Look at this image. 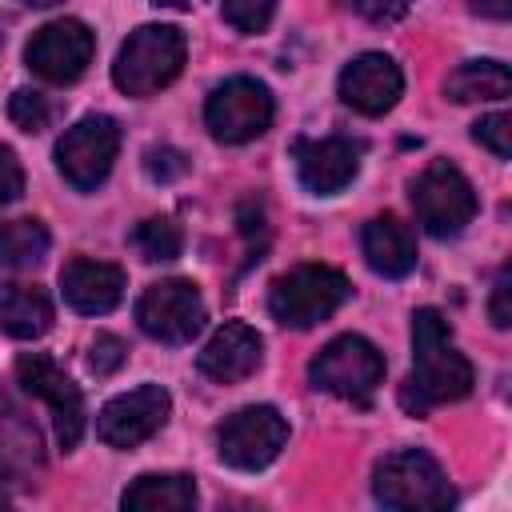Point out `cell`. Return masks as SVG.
Segmentation results:
<instances>
[{"instance_id":"obj_2","label":"cell","mask_w":512,"mask_h":512,"mask_svg":"<svg viewBox=\"0 0 512 512\" xmlns=\"http://www.w3.org/2000/svg\"><path fill=\"white\" fill-rule=\"evenodd\" d=\"M188 44L184 32L172 24H140L116 52L112 80L124 96H152L164 84H172L184 68Z\"/></svg>"},{"instance_id":"obj_20","label":"cell","mask_w":512,"mask_h":512,"mask_svg":"<svg viewBox=\"0 0 512 512\" xmlns=\"http://www.w3.org/2000/svg\"><path fill=\"white\" fill-rule=\"evenodd\" d=\"M52 328V300L36 284H4L0 288V332L12 340H36Z\"/></svg>"},{"instance_id":"obj_4","label":"cell","mask_w":512,"mask_h":512,"mask_svg":"<svg viewBox=\"0 0 512 512\" xmlns=\"http://www.w3.org/2000/svg\"><path fill=\"white\" fill-rule=\"evenodd\" d=\"M308 380H312V388L332 392L348 404H368L376 396V388L384 384V352L356 332L336 336L332 344H324L312 356Z\"/></svg>"},{"instance_id":"obj_29","label":"cell","mask_w":512,"mask_h":512,"mask_svg":"<svg viewBox=\"0 0 512 512\" xmlns=\"http://www.w3.org/2000/svg\"><path fill=\"white\" fill-rule=\"evenodd\" d=\"M144 168H148V176H152V180L168 184V180H176V176H184V172H188V160H184L176 148H148Z\"/></svg>"},{"instance_id":"obj_14","label":"cell","mask_w":512,"mask_h":512,"mask_svg":"<svg viewBox=\"0 0 512 512\" xmlns=\"http://www.w3.org/2000/svg\"><path fill=\"white\" fill-rule=\"evenodd\" d=\"M360 144L348 136H324V140H296L292 160H296V176L308 192L316 196H332L344 184H352L356 168H360Z\"/></svg>"},{"instance_id":"obj_11","label":"cell","mask_w":512,"mask_h":512,"mask_svg":"<svg viewBox=\"0 0 512 512\" xmlns=\"http://www.w3.org/2000/svg\"><path fill=\"white\" fill-rule=\"evenodd\" d=\"M96 52V36L84 20H52L32 32L24 60L28 68L48 84H72L84 76L88 60Z\"/></svg>"},{"instance_id":"obj_31","label":"cell","mask_w":512,"mask_h":512,"mask_svg":"<svg viewBox=\"0 0 512 512\" xmlns=\"http://www.w3.org/2000/svg\"><path fill=\"white\" fill-rule=\"evenodd\" d=\"M20 192H24L20 160L12 156V148H4V144H0V208H4V204H12Z\"/></svg>"},{"instance_id":"obj_27","label":"cell","mask_w":512,"mask_h":512,"mask_svg":"<svg viewBox=\"0 0 512 512\" xmlns=\"http://www.w3.org/2000/svg\"><path fill=\"white\" fill-rule=\"evenodd\" d=\"M472 136L496 156V160H508L512 156V116L508 112H492L484 120L472 124Z\"/></svg>"},{"instance_id":"obj_15","label":"cell","mask_w":512,"mask_h":512,"mask_svg":"<svg viewBox=\"0 0 512 512\" xmlns=\"http://www.w3.org/2000/svg\"><path fill=\"white\" fill-rule=\"evenodd\" d=\"M404 92V76L392 56L364 52L340 72V100L364 116H384Z\"/></svg>"},{"instance_id":"obj_19","label":"cell","mask_w":512,"mask_h":512,"mask_svg":"<svg viewBox=\"0 0 512 512\" xmlns=\"http://www.w3.org/2000/svg\"><path fill=\"white\" fill-rule=\"evenodd\" d=\"M360 252L368 260V268L380 272L384 280H400L416 268V236L396 216L368 220L364 232H360Z\"/></svg>"},{"instance_id":"obj_24","label":"cell","mask_w":512,"mask_h":512,"mask_svg":"<svg viewBox=\"0 0 512 512\" xmlns=\"http://www.w3.org/2000/svg\"><path fill=\"white\" fill-rule=\"evenodd\" d=\"M132 248L144 256V260H176L180 248H184V232L180 224H172L168 216H148L132 228Z\"/></svg>"},{"instance_id":"obj_5","label":"cell","mask_w":512,"mask_h":512,"mask_svg":"<svg viewBox=\"0 0 512 512\" xmlns=\"http://www.w3.org/2000/svg\"><path fill=\"white\" fill-rule=\"evenodd\" d=\"M372 496L384 508H404V512H432V508H448L456 500L440 464L428 452H416V448L392 452L376 464Z\"/></svg>"},{"instance_id":"obj_36","label":"cell","mask_w":512,"mask_h":512,"mask_svg":"<svg viewBox=\"0 0 512 512\" xmlns=\"http://www.w3.org/2000/svg\"><path fill=\"white\" fill-rule=\"evenodd\" d=\"M0 48H4V36H0Z\"/></svg>"},{"instance_id":"obj_33","label":"cell","mask_w":512,"mask_h":512,"mask_svg":"<svg viewBox=\"0 0 512 512\" xmlns=\"http://www.w3.org/2000/svg\"><path fill=\"white\" fill-rule=\"evenodd\" d=\"M468 8L480 12V16H488V20H508L512 0H468Z\"/></svg>"},{"instance_id":"obj_16","label":"cell","mask_w":512,"mask_h":512,"mask_svg":"<svg viewBox=\"0 0 512 512\" xmlns=\"http://www.w3.org/2000/svg\"><path fill=\"white\" fill-rule=\"evenodd\" d=\"M260 356H264V340L256 336V328H248L244 320H228L200 348L196 368L216 384H236L260 368Z\"/></svg>"},{"instance_id":"obj_8","label":"cell","mask_w":512,"mask_h":512,"mask_svg":"<svg viewBox=\"0 0 512 512\" xmlns=\"http://www.w3.org/2000/svg\"><path fill=\"white\" fill-rule=\"evenodd\" d=\"M120 152V128L112 116L104 112H92L84 120H76L60 144H56V168L60 176L80 188V192H92L108 172H112V160Z\"/></svg>"},{"instance_id":"obj_18","label":"cell","mask_w":512,"mask_h":512,"mask_svg":"<svg viewBox=\"0 0 512 512\" xmlns=\"http://www.w3.org/2000/svg\"><path fill=\"white\" fill-rule=\"evenodd\" d=\"M44 464V440L36 420L0 392V480H28Z\"/></svg>"},{"instance_id":"obj_12","label":"cell","mask_w":512,"mask_h":512,"mask_svg":"<svg viewBox=\"0 0 512 512\" xmlns=\"http://www.w3.org/2000/svg\"><path fill=\"white\" fill-rule=\"evenodd\" d=\"M16 380L24 384V392H32L48 404L60 448H76L84 436V396L64 376V368H56L44 352H24V356H16Z\"/></svg>"},{"instance_id":"obj_13","label":"cell","mask_w":512,"mask_h":512,"mask_svg":"<svg viewBox=\"0 0 512 512\" xmlns=\"http://www.w3.org/2000/svg\"><path fill=\"white\" fill-rule=\"evenodd\" d=\"M168 392L160 384H140L124 396H112L96 416V436L112 448H136L148 436H156L168 420Z\"/></svg>"},{"instance_id":"obj_34","label":"cell","mask_w":512,"mask_h":512,"mask_svg":"<svg viewBox=\"0 0 512 512\" xmlns=\"http://www.w3.org/2000/svg\"><path fill=\"white\" fill-rule=\"evenodd\" d=\"M156 4H168V8H188V0H156Z\"/></svg>"},{"instance_id":"obj_35","label":"cell","mask_w":512,"mask_h":512,"mask_svg":"<svg viewBox=\"0 0 512 512\" xmlns=\"http://www.w3.org/2000/svg\"><path fill=\"white\" fill-rule=\"evenodd\" d=\"M24 4H56V0H24Z\"/></svg>"},{"instance_id":"obj_30","label":"cell","mask_w":512,"mask_h":512,"mask_svg":"<svg viewBox=\"0 0 512 512\" xmlns=\"http://www.w3.org/2000/svg\"><path fill=\"white\" fill-rule=\"evenodd\" d=\"M508 296H512V268L504 264V268L496 272L492 300H488V316H492L496 328H508V324H512V304H508Z\"/></svg>"},{"instance_id":"obj_3","label":"cell","mask_w":512,"mask_h":512,"mask_svg":"<svg viewBox=\"0 0 512 512\" xmlns=\"http://www.w3.org/2000/svg\"><path fill=\"white\" fill-rule=\"evenodd\" d=\"M352 284L340 268L328 264H296L292 272L276 276L268 288V312L288 328H312L328 320L344 300Z\"/></svg>"},{"instance_id":"obj_26","label":"cell","mask_w":512,"mask_h":512,"mask_svg":"<svg viewBox=\"0 0 512 512\" xmlns=\"http://www.w3.org/2000/svg\"><path fill=\"white\" fill-rule=\"evenodd\" d=\"M220 12L236 32H264L276 12V0H224Z\"/></svg>"},{"instance_id":"obj_6","label":"cell","mask_w":512,"mask_h":512,"mask_svg":"<svg viewBox=\"0 0 512 512\" xmlns=\"http://www.w3.org/2000/svg\"><path fill=\"white\" fill-rule=\"evenodd\" d=\"M412 208H416V220H420L424 232H432V236H456L476 216V192H472L468 176L456 164L432 160L412 180Z\"/></svg>"},{"instance_id":"obj_22","label":"cell","mask_w":512,"mask_h":512,"mask_svg":"<svg viewBox=\"0 0 512 512\" xmlns=\"http://www.w3.org/2000/svg\"><path fill=\"white\" fill-rule=\"evenodd\" d=\"M448 100L472 104V100H504L512 92V72L500 60H464L444 80Z\"/></svg>"},{"instance_id":"obj_25","label":"cell","mask_w":512,"mask_h":512,"mask_svg":"<svg viewBox=\"0 0 512 512\" xmlns=\"http://www.w3.org/2000/svg\"><path fill=\"white\" fill-rule=\"evenodd\" d=\"M8 116H12V124H16L20 132H40V128H48V120H52V104H48L40 92H32V88H16V92L8 96Z\"/></svg>"},{"instance_id":"obj_1","label":"cell","mask_w":512,"mask_h":512,"mask_svg":"<svg viewBox=\"0 0 512 512\" xmlns=\"http://www.w3.org/2000/svg\"><path fill=\"white\" fill-rule=\"evenodd\" d=\"M476 384L472 364L456 352L448 320L436 308H416L412 316V376L400 384V404L412 416H428L436 404L468 396Z\"/></svg>"},{"instance_id":"obj_9","label":"cell","mask_w":512,"mask_h":512,"mask_svg":"<svg viewBox=\"0 0 512 512\" xmlns=\"http://www.w3.org/2000/svg\"><path fill=\"white\" fill-rule=\"evenodd\" d=\"M216 444H220L224 464H232L240 472H256V468H268L280 456V448L288 444V420L272 404L240 408L220 424Z\"/></svg>"},{"instance_id":"obj_7","label":"cell","mask_w":512,"mask_h":512,"mask_svg":"<svg viewBox=\"0 0 512 512\" xmlns=\"http://www.w3.org/2000/svg\"><path fill=\"white\" fill-rule=\"evenodd\" d=\"M276 116L272 92L252 76H232L212 88L204 104V124L220 144H248L260 132H268Z\"/></svg>"},{"instance_id":"obj_21","label":"cell","mask_w":512,"mask_h":512,"mask_svg":"<svg viewBox=\"0 0 512 512\" xmlns=\"http://www.w3.org/2000/svg\"><path fill=\"white\" fill-rule=\"evenodd\" d=\"M120 504L124 512H188L196 504V484L180 472H148L124 488Z\"/></svg>"},{"instance_id":"obj_23","label":"cell","mask_w":512,"mask_h":512,"mask_svg":"<svg viewBox=\"0 0 512 512\" xmlns=\"http://www.w3.org/2000/svg\"><path fill=\"white\" fill-rule=\"evenodd\" d=\"M48 228L40 220H4L0 224V268H32L48 256Z\"/></svg>"},{"instance_id":"obj_17","label":"cell","mask_w":512,"mask_h":512,"mask_svg":"<svg viewBox=\"0 0 512 512\" xmlns=\"http://www.w3.org/2000/svg\"><path fill=\"white\" fill-rule=\"evenodd\" d=\"M60 292L64 300L84 316H104L124 300V268L76 256L60 268Z\"/></svg>"},{"instance_id":"obj_28","label":"cell","mask_w":512,"mask_h":512,"mask_svg":"<svg viewBox=\"0 0 512 512\" xmlns=\"http://www.w3.org/2000/svg\"><path fill=\"white\" fill-rule=\"evenodd\" d=\"M124 360H128V348H124V340H116V336H108V332L92 340V352H88V368H92L96 376H108V372H116Z\"/></svg>"},{"instance_id":"obj_10","label":"cell","mask_w":512,"mask_h":512,"mask_svg":"<svg viewBox=\"0 0 512 512\" xmlns=\"http://www.w3.org/2000/svg\"><path fill=\"white\" fill-rule=\"evenodd\" d=\"M136 324L160 344H188L204 328V300L192 280L148 284L136 300Z\"/></svg>"},{"instance_id":"obj_32","label":"cell","mask_w":512,"mask_h":512,"mask_svg":"<svg viewBox=\"0 0 512 512\" xmlns=\"http://www.w3.org/2000/svg\"><path fill=\"white\" fill-rule=\"evenodd\" d=\"M412 0H356V12L372 24H396L400 16H408Z\"/></svg>"}]
</instances>
